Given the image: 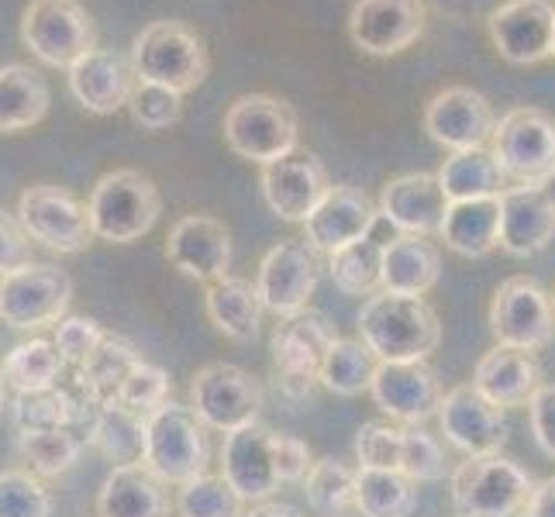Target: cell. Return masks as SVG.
<instances>
[{
  "label": "cell",
  "instance_id": "cell-42",
  "mask_svg": "<svg viewBox=\"0 0 555 517\" xmlns=\"http://www.w3.org/2000/svg\"><path fill=\"white\" fill-rule=\"evenodd\" d=\"M304 480H308V504L321 517H338L356 507V469L338 458H318Z\"/></svg>",
  "mask_w": 555,
  "mask_h": 517
},
{
  "label": "cell",
  "instance_id": "cell-28",
  "mask_svg": "<svg viewBox=\"0 0 555 517\" xmlns=\"http://www.w3.org/2000/svg\"><path fill=\"white\" fill-rule=\"evenodd\" d=\"M166 487L145 463L114 466L98 490V517H169Z\"/></svg>",
  "mask_w": 555,
  "mask_h": 517
},
{
  "label": "cell",
  "instance_id": "cell-27",
  "mask_svg": "<svg viewBox=\"0 0 555 517\" xmlns=\"http://www.w3.org/2000/svg\"><path fill=\"white\" fill-rule=\"evenodd\" d=\"M473 387L504 411L525 408V404H531L534 390L542 387V370L531 352L496 345V349H490L480 362H476Z\"/></svg>",
  "mask_w": 555,
  "mask_h": 517
},
{
  "label": "cell",
  "instance_id": "cell-48",
  "mask_svg": "<svg viewBox=\"0 0 555 517\" xmlns=\"http://www.w3.org/2000/svg\"><path fill=\"white\" fill-rule=\"evenodd\" d=\"M104 328L93 318H80V314H69L55 324V349H60L63 362L73 370H80L83 362L98 352V345L104 341Z\"/></svg>",
  "mask_w": 555,
  "mask_h": 517
},
{
  "label": "cell",
  "instance_id": "cell-12",
  "mask_svg": "<svg viewBox=\"0 0 555 517\" xmlns=\"http://www.w3.org/2000/svg\"><path fill=\"white\" fill-rule=\"evenodd\" d=\"M190 408L197 411V417L207 428L232 435L259 421L262 387H259V379L242 366L210 362V366L197 370L194 383H190Z\"/></svg>",
  "mask_w": 555,
  "mask_h": 517
},
{
  "label": "cell",
  "instance_id": "cell-54",
  "mask_svg": "<svg viewBox=\"0 0 555 517\" xmlns=\"http://www.w3.org/2000/svg\"><path fill=\"white\" fill-rule=\"evenodd\" d=\"M242 517H300L291 504H256L253 510H245Z\"/></svg>",
  "mask_w": 555,
  "mask_h": 517
},
{
  "label": "cell",
  "instance_id": "cell-23",
  "mask_svg": "<svg viewBox=\"0 0 555 517\" xmlns=\"http://www.w3.org/2000/svg\"><path fill=\"white\" fill-rule=\"evenodd\" d=\"M373 404L404 425L428 421L442 404V383L425 362H379L373 376Z\"/></svg>",
  "mask_w": 555,
  "mask_h": 517
},
{
  "label": "cell",
  "instance_id": "cell-29",
  "mask_svg": "<svg viewBox=\"0 0 555 517\" xmlns=\"http://www.w3.org/2000/svg\"><path fill=\"white\" fill-rule=\"evenodd\" d=\"M442 276V256L421 235H397L383 253V290L425 297Z\"/></svg>",
  "mask_w": 555,
  "mask_h": 517
},
{
  "label": "cell",
  "instance_id": "cell-14",
  "mask_svg": "<svg viewBox=\"0 0 555 517\" xmlns=\"http://www.w3.org/2000/svg\"><path fill=\"white\" fill-rule=\"evenodd\" d=\"M321 280V253L308 238H283L266 253L256 290L262 297V308L280 318H294L308 311V300L318 290Z\"/></svg>",
  "mask_w": 555,
  "mask_h": 517
},
{
  "label": "cell",
  "instance_id": "cell-45",
  "mask_svg": "<svg viewBox=\"0 0 555 517\" xmlns=\"http://www.w3.org/2000/svg\"><path fill=\"white\" fill-rule=\"evenodd\" d=\"M128 111L131 118H135L139 128L145 131H166L180 121L183 114V98L166 87H156V83H135L131 90V101H128Z\"/></svg>",
  "mask_w": 555,
  "mask_h": 517
},
{
  "label": "cell",
  "instance_id": "cell-13",
  "mask_svg": "<svg viewBox=\"0 0 555 517\" xmlns=\"http://www.w3.org/2000/svg\"><path fill=\"white\" fill-rule=\"evenodd\" d=\"M490 332L496 345L539 352L555 338V300L534 280L511 276L493 294Z\"/></svg>",
  "mask_w": 555,
  "mask_h": 517
},
{
  "label": "cell",
  "instance_id": "cell-1",
  "mask_svg": "<svg viewBox=\"0 0 555 517\" xmlns=\"http://www.w3.org/2000/svg\"><path fill=\"white\" fill-rule=\"evenodd\" d=\"M356 328L379 362H425L442 341V324L425 297L390 290H379L362 303Z\"/></svg>",
  "mask_w": 555,
  "mask_h": 517
},
{
  "label": "cell",
  "instance_id": "cell-31",
  "mask_svg": "<svg viewBox=\"0 0 555 517\" xmlns=\"http://www.w3.org/2000/svg\"><path fill=\"white\" fill-rule=\"evenodd\" d=\"M442 238L452 253L480 259L501 245V197L452 201L442 224Z\"/></svg>",
  "mask_w": 555,
  "mask_h": 517
},
{
  "label": "cell",
  "instance_id": "cell-35",
  "mask_svg": "<svg viewBox=\"0 0 555 517\" xmlns=\"http://www.w3.org/2000/svg\"><path fill=\"white\" fill-rule=\"evenodd\" d=\"M145 428H149V414H139L118 404V400H111V404L98 411V421H93V431H90V445L104 458H111L114 466L142 463Z\"/></svg>",
  "mask_w": 555,
  "mask_h": 517
},
{
  "label": "cell",
  "instance_id": "cell-50",
  "mask_svg": "<svg viewBox=\"0 0 555 517\" xmlns=\"http://www.w3.org/2000/svg\"><path fill=\"white\" fill-rule=\"evenodd\" d=\"M28 262H31V238L25 232V224L17 221V210L0 207V276L22 270Z\"/></svg>",
  "mask_w": 555,
  "mask_h": 517
},
{
  "label": "cell",
  "instance_id": "cell-40",
  "mask_svg": "<svg viewBox=\"0 0 555 517\" xmlns=\"http://www.w3.org/2000/svg\"><path fill=\"white\" fill-rule=\"evenodd\" d=\"M76 414H80V400L66 393L60 383L42 390L17 393L11 404V421L17 431H60L73 428Z\"/></svg>",
  "mask_w": 555,
  "mask_h": 517
},
{
  "label": "cell",
  "instance_id": "cell-30",
  "mask_svg": "<svg viewBox=\"0 0 555 517\" xmlns=\"http://www.w3.org/2000/svg\"><path fill=\"white\" fill-rule=\"evenodd\" d=\"M204 308L210 324L232 341H253L259 324H262V297L248 280L242 276H224L207 283Z\"/></svg>",
  "mask_w": 555,
  "mask_h": 517
},
{
  "label": "cell",
  "instance_id": "cell-9",
  "mask_svg": "<svg viewBox=\"0 0 555 517\" xmlns=\"http://www.w3.org/2000/svg\"><path fill=\"white\" fill-rule=\"evenodd\" d=\"M22 42L46 66L69 69L98 49V31L80 0H31L22 14Z\"/></svg>",
  "mask_w": 555,
  "mask_h": 517
},
{
  "label": "cell",
  "instance_id": "cell-38",
  "mask_svg": "<svg viewBox=\"0 0 555 517\" xmlns=\"http://www.w3.org/2000/svg\"><path fill=\"white\" fill-rule=\"evenodd\" d=\"M379 356L362 338H338L321 366V387L338 397H359L373 387Z\"/></svg>",
  "mask_w": 555,
  "mask_h": 517
},
{
  "label": "cell",
  "instance_id": "cell-6",
  "mask_svg": "<svg viewBox=\"0 0 555 517\" xmlns=\"http://www.w3.org/2000/svg\"><path fill=\"white\" fill-rule=\"evenodd\" d=\"M297 114L270 93H242L224 114V142L235 156L270 166L297 148Z\"/></svg>",
  "mask_w": 555,
  "mask_h": 517
},
{
  "label": "cell",
  "instance_id": "cell-4",
  "mask_svg": "<svg viewBox=\"0 0 555 517\" xmlns=\"http://www.w3.org/2000/svg\"><path fill=\"white\" fill-rule=\"evenodd\" d=\"M534 496V480L514 458L473 455L452 473L455 517H521Z\"/></svg>",
  "mask_w": 555,
  "mask_h": 517
},
{
  "label": "cell",
  "instance_id": "cell-41",
  "mask_svg": "<svg viewBox=\"0 0 555 517\" xmlns=\"http://www.w3.org/2000/svg\"><path fill=\"white\" fill-rule=\"evenodd\" d=\"M83 438L73 428L60 431H17V455L31 466L35 476L52 480V476H63L76 466V458L83 452Z\"/></svg>",
  "mask_w": 555,
  "mask_h": 517
},
{
  "label": "cell",
  "instance_id": "cell-20",
  "mask_svg": "<svg viewBox=\"0 0 555 517\" xmlns=\"http://www.w3.org/2000/svg\"><path fill=\"white\" fill-rule=\"evenodd\" d=\"M449 197L435 172H404L390 180L379 194V218L393 224L400 235H442L449 215Z\"/></svg>",
  "mask_w": 555,
  "mask_h": 517
},
{
  "label": "cell",
  "instance_id": "cell-32",
  "mask_svg": "<svg viewBox=\"0 0 555 517\" xmlns=\"http://www.w3.org/2000/svg\"><path fill=\"white\" fill-rule=\"evenodd\" d=\"M139 366H142V356H139L135 345L121 335L107 332L104 341L98 345V352L76 370V383H80V390L90 404L104 408V404H111V400H118L125 379Z\"/></svg>",
  "mask_w": 555,
  "mask_h": 517
},
{
  "label": "cell",
  "instance_id": "cell-17",
  "mask_svg": "<svg viewBox=\"0 0 555 517\" xmlns=\"http://www.w3.org/2000/svg\"><path fill=\"white\" fill-rule=\"evenodd\" d=\"M262 197L270 210L283 221H308L314 207L332 190L328 169L308 148H294L291 156H283L270 166H262Z\"/></svg>",
  "mask_w": 555,
  "mask_h": 517
},
{
  "label": "cell",
  "instance_id": "cell-39",
  "mask_svg": "<svg viewBox=\"0 0 555 517\" xmlns=\"http://www.w3.org/2000/svg\"><path fill=\"white\" fill-rule=\"evenodd\" d=\"M63 370H66V362H63L60 349H55V341H49V338H31V341L14 345L4 359V366H0L8 387L17 393L55 387V379L63 376Z\"/></svg>",
  "mask_w": 555,
  "mask_h": 517
},
{
  "label": "cell",
  "instance_id": "cell-19",
  "mask_svg": "<svg viewBox=\"0 0 555 517\" xmlns=\"http://www.w3.org/2000/svg\"><path fill=\"white\" fill-rule=\"evenodd\" d=\"M493 107L473 87H449L435 93L425 107V131L431 135V142L446 145L449 152L480 148L487 139H493Z\"/></svg>",
  "mask_w": 555,
  "mask_h": 517
},
{
  "label": "cell",
  "instance_id": "cell-26",
  "mask_svg": "<svg viewBox=\"0 0 555 517\" xmlns=\"http://www.w3.org/2000/svg\"><path fill=\"white\" fill-rule=\"evenodd\" d=\"M69 93L76 104L87 107L90 114H114L128 107L131 90H135L139 76L131 69L125 55L111 52V49H93L83 60H76L69 69Z\"/></svg>",
  "mask_w": 555,
  "mask_h": 517
},
{
  "label": "cell",
  "instance_id": "cell-34",
  "mask_svg": "<svg viewBox=\"0 0 555 517\" xmlns=\"http://www.w3.org/2000/svg\"><path fill=\"white\" fill-rule=\"evenodd\" d=\"M442 183L449 201H480V197H501L504 194V169L496 163L493 148H466L452 152L442 163V169L435 172Z\"/></svg>",
  "mask_w": 555,
  "mask_h": 517
},
{
  "label": "cell",
  "instance_id": "cell-16",
  "mask_svg": "<svg viewBox=\"0 0 555 517\" xmlns=\"http://www.w3.org/2000/svg\"><path fill=\"white\" fill-rule=\"evenodd\" d=\"M425 0H356L349 14V38L366 55H397L425 35Z\"/></svg>",
  "mask_w": 555,
  "mask_h": 517
},
{
  "label": "cell",
  "instance_id": "cell-11",
  "mask_svg": "<svg viewBox=\"0 0 555 517\" xmlns=\"http://www.w3.org/2000/svg\"><path fill=\"white\" fill-rule=\"evenodd\" d=\"M338 341L335 324L318 311H300L283 318L273 332V362L280 373V387L291 400L311 397L314 383H321V366Z\"/></svg>",
  "mask_w": 555,
  "mask_h": 517
},
{
  "label": "cell",
  "instance_id": "cell-46",
  "mask_svg": "<svg viewBox=\"0 0 555 517\" xmlns=\"http://www.w3.org/2000/svg\"><path fill=\"white\" fill-rule=\"evenodd\" d=\"M404 452V428H393L387 421H370L356 431V458L362 469H397Z\"/></svg>",
  "mask_w": 555,
  "mask_h": 517
},
{
  "label": "cell",
  "instance_id": "cell-2",
  "mask_svg": "<svg viewBox=\"0 0 555 517\" xmlns=\"http://www.w3.org/2000/svg\"><path fill=\"white\" fill-rule=\"evenodd\" d=\"M128 63L142 83H156L173 93H190L210 69L204 38L183 22H152L131 38Z\"/></svg>",
  "mask_w": 555,
  "mask_h": 517
},
{
  "label": "cell",
  "instance_id": "cell-7",
  "mask_svg": "<svg viewBox=\"0 0 555 517\" xmlns=\"http://www.w3.org/2000/svg\"><path fill=\"white\" fill-rule=\"evenodd\" d=\"M493 156L518 186H545L555 177V118L539 107H514L493 128Z\"/></svg>",
  "mask_w": 555,
  "mask_h": 517
},
{
  "label": "cell",
  "instance_id": "cell-3",
  "mask_svg": "<svg viewBox=\"0 0 555 517\" xmlns=\"http://www.w3.org/2000/svg\"><path fill=\"white\" fill-rule=\"evenodd\" d=\"M87 210L93 235L101 242L128 245L152 232V224L163 215V197L156 183L139 169H114L93 183Z\"/></svg>",
  "mask_w": 555,
  "mask_h": 517
},
{
  "label": "cell",
  "instance_id": "cell-51",
  "mask_svg": "<svg viewBox=\"0 0 555 517\" xmlns=\"http://www.w3.org/2000/svg\"><path fill=\"white\" fill-rule=\"evenodd\" d=\"M273 458H276L280 483H297L314 466L308 442H300L297 435H283V431L280 435L273 431Z\"/></svg>",
  "mask_w": 555,
  "mask_h": 517
},
{
  "label": "cell",
  "instance_id": "cell-5",
  "mask_svg": "<svg viewBox=\"0 0 555 517\" xmlns=\"http://www.w3.org/2000/svg\"><path fill=\"white\" fill-rule=\"evenodd\" d=\"M142 463L159 476L163 483H190L207 473L210 463V438L207 425L197 417L194 408L163 404L149 414L145 428V455Z\"/></svg>",
  "mask_w": 555,
  "mask_h": 517
},
{
  "label": "cell",
  "instance_id": "cell-33",
  "mask_svg": "<svg viewBox=\"0 0 555 517\" xmlns=\"http://www.w3.org/2000/svg\"><path fill=\"white\" fill-rule=\"evenodd\" d=\"M46 111L49 83L42 73L25 63L0 66V131H25L42 121Z\"/></svg>",
  "mask_w": 555,
  "mask_h": 517
},
{
  "label": "cell",
  "instance_id": "cell-55",
  "mask_svg": "<svg viewBox=\"0 0 555 517\" xmlns=\"http://www.w3.org/2000/svg\"><path fill=\"white\" fill-rule=\"evenodd\" d=\"M4 408H8V379L0 373V414H4Z\"/></svg>",
  "mask_w": 555,
  "mask_h": 517
},
{
  "label": "cell",
  "instance_id": "cell-47",
  "mask_svg": "<svg viewBox=\"0 0 555 517\" xmlns=\"http://www.w3.org/2000/svg\"><path fill=\"white\" fill-rule=\"evenodd\" d=\"M400 473L411 476L414 483H435L446 476V452L428 431L404 428V452H400Z\"/></svg>",
  "mask_w": 555,
  "mask_h": 517
},
{
  "label": "cell",
  "instance_id": "cell-36",
  "mask_svg": "<svg viewBox=\"0 0 555 517\" xmlns=\"http://www.w3.org/2000/svg\"><path fill=\"white\" fill-rule=\"evenodd\" d=\"M417 507L414 480L397 469H356V510L362 517H411Z\"/></svg>",
  "mask_w": 555,
  "mask_h": 517
},
{
  "label": "cell",
  "instance_id": "cell-8",
  "mask_svg": "<svg viewBox=\"0 0 555 517\" xmlns=\"http://www.w3.org/2000/svg\"><path fill=\"white\" fill-rule=\"evenodd\" d=\"M73 300V280L60 266L28 262L0 276V321L17 332H38L60 324Z\"/></svg>",
  "mask_w": 555,
  "mask_h": 517
},
{
  "label": "cell",
  "instance_id": "cell-21",
  "mask_svg": "<svg viewBox=\"0 0 555 517\" xmlns=\"http://www.w3.org/2000/svg\"><path fill=\"white\" fill-rule=\"evenodd\" d=\"M166 259L190 280H224L232 266V232L210 215H186L169 228Z\"/></svg>",
  "mask_w": 555,
  "mask_h": 517
},
{
  "label": "cell",
  "instance_id": "cell-15",
  "mask_svg": "<svg viewBox=\"0 0 555 517\" xmlns=\"http://www.w3.org/2000/svg\"><path fill=\"white\" fill-rule=\"evenodd\" d=\"M438 425L449 442L463 455H496L507 442V414L487 400L473 383L452 387L438 404Z\"/></svg>",
  "mask_w": 555,
  "mask_h": 517
},
{
  "label": "cell",
  "instance_id": "cell-22",
  "mask_svg": "<svg viewBox=\"0 0 555 517\" xmlns=\"http://www.w3.org/2000/svg\"><path fill=\"white\" fill-rule=\"evenodd\" d=\"M376 224H379V210L366 197V190H359L352 183H338L324 194V201L314 207V215L304 221V232H308V242L321 256H335L338 248L366 238Z\"/></svg>",
  "mask_w": 555,
  "mask_h": 517
},
{
  "label": "cell",
  "instance_id": "cell-24",
  "mask_svg": "<svg viewBox=\"0 0 555 517\" xmlns=\"http://www.w3.org/2000/svg\"><path fill=\"white\" fill-rule=\"evenodd\" d=\"M555 238V197L545 186H507L501 194V248L528 259Z\"/></svg>",
  "mask_w": 555,
  "mask_h": 517
},
{
  "label": "cell",
  "instance_id": "cell-10",
  "mask_svg": "<svg viewBox=\"0 0 555 517\" xmlns=\"http://www.w3.org/2000/svg\"><path fill=\"white\" fill-rule=\"evenodd\" d=\"M17 221L25 224L31 242L52 248L60 256L83 253L98 238L90 224L87 204L60 183H35L17 197Z\"/></svg>",
  "mask_w": 555,
  "mask_h": 517
},
{
  "label": "cell",
  "instance_id": "cell-49",
  "mask_svg": "<svg viewBox=\"0 0 555 517\" xmlns=\"http://www.w3.org/2000/svg\"><path fill=\"white\" fill-rule=\"evenodd\" d=\"M169 390H173L169 376L159 366H149V362H142V366L125 379V387L118 393V404L139 411V414H152V411H159L163 404H169Z\"/></svg>",
  "mask_w": 555,
  "mask_h": 517
},
{
  "label": "cell",
  "instance_id": "cell-18",
  "mask_svg": "<svg viewBox=\"0 0 555 517\" xmlns=\"http://www.w3.org/2000/svg\"><path fill=\"white\" fill-rule=\"evenodd\" d=\"M487 28L501 60L511 66H534L552 55L555 8L548 0H504L487 17Z\"/></svg>",
  "mask_w": 555,
  "mask_h": 517
},
{
  "label": "cell",
  "instance_id": "cell-37",
  "mask_svg": "<svg viewBox=\"0 0 555 517\" xmlns=\"http://www.w3.org/2000/svg\"><path fill=\"white\" fill-rule=\"evenodd\" d=\"M383 253L387 242H379L373 232L346 248H338L332 259V280L341 294L349 297H373L383 290Z\"/></svg>",
  "mask_w": 555,
  "mask_h": 517
},
{
  "label": "cell",
  "instance_id": "cell-43",
  "mask_svg": "<svg viewBox=\"0 0 555 517\" xmlns=\"http://www.w3.org/2000/svg\"><path fill=\"white\" fill-rule=\"evenodd\" d=\"M177 507L183 517H242L245 514V501L238 496V490L224 480V476H197L180 487Z\"/></svg>",
  "mask_w": 555,
  "mask_h": 517
},
{
  "label": "cell",
  "instance_id": "cell-53",
  "mask_svg": "<svg viewBox=\"0 0 555 517\" xmlns=\"http://www.w3.org/2000/svg\"><path fill=\"white\" fill-rule=\"evenodd\" d=\"M528 517H555V476L534 487V496L528 504Z\"/></svg>",
  "mask_w": 555,
  "mask_h": 517
},
{
  "label": "cell",
  "instance_id": "cell-52",
  "mask_svg": "<svg viewBox=\"0 0 555 517\" xmlns=\"http://www.w3.org/2000/svg\"><path fill=\"white\" fill-rule=\"evenodd\" d=\"M528 417H531V435L539 449L555 458V383H542L534 390L531 404H528Z\"/></svg>",
  "mask_w": 555,
  "mask_h": 517
},
{
  "label": "cell",
  "instance_id": "cell-44",
  "mask_svg": "<svg viewBox=\"0 0 555 517\" xmlns=\"http://www.w3.org/2000/svg\"><path fill=\"white\" fill-rule=\"evenodd\" d=\"M0 517H52V493L31 469L0 473Z\"/></svg>",
  "mask_w": 555,
  "mask_h": 517
},
{
  "label": "cell",
  "instance_id": "cell-25",
  "mask_svg": "<svg viewBox=\"0 0 555 517\" xmlns=\"http://www.w3.org/2000/svg\"><path fill=\"white\" fill-rule=\"evenodd\" d=\"M221 476L238 490L242 501H266L280 487V473L273 458V431L256 421V425L224 435Z\"/></svg>",
  "mask_w": 555,
  "mask_h": 517
},
{
  "label": "cell",
  "instance_id": "cell-56",
  "mask_svg": "<svg viewBox=\"0 0 555 517\" xmlns=\"http://www.w3.org/2000/svg\"><path fill=\"white\" fill-rule=\"evenodd\" d=\"M552 55H555V35H552Z\"/></svg>",
  "mask_w": 555,
  "mask_h": 517
}]
</instances>
